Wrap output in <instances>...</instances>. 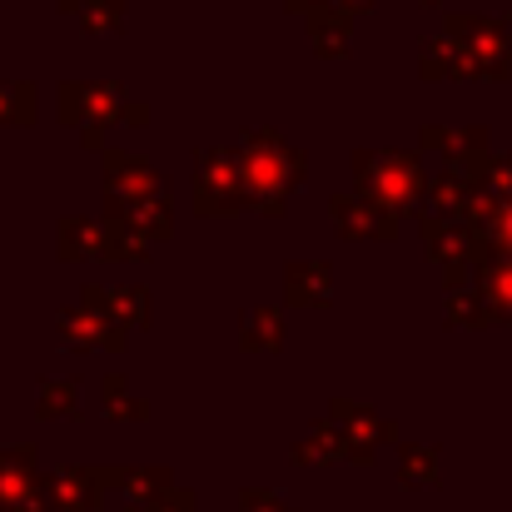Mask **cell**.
Here are the masks:
<instances>
[{
	"label": "cell",
	"instance_id": "34",
	"mask_svg": "<svg viewBox=\"0 0 512 512\" xmlns=\"http://www.w3.org/2000/svg\"><path fill=\"white\" fill-rule=\"evenodd\" d=\"M130 512H194V498L184 488H174V493L155 498V503H130Z\"/></svg>",
	"mask_w": 512,
	"mask_h": 512
},
{
	"label": "cell",
	"instance_id": "11",
	"mask_svg": "<svg viewBox=\"0 0 512 512\" xmlns=\"http://www.w3.org/2000/svg\"><path fill=\"white\" fill-rule=\"evenodd\" d=\"M418 145L423 150H438L448 165L443 170H458L468 174V179H478V174L488 170V130L483 125H468V130H443V125H423V135H418Z\"/></svg>",
	"mask_w": 512,
	"mask_h": 512
},
{
	"label": "cell",
	"instance_id": "8",
	"mask_svg": "<svg viewBox=\"0 0 512 512\" xmlns=\"http://www.w3.org/2000/svg\"><path fill=\"white\" fill-rule=\"evenodd\" d=\"M55 343H60V348H75V353H85V348L115 353V348H125V329H120L115 319H105L95 304L75 299V304L55 309Z\"/></svg>",
	"mask_w": 512,
	"mask_h": 512
},
{
	"label": "cell",
	"instance_id": "35",
	"mask_svg": "<svg viewBox=\"0 0 512 512\" xmlns=\"http://www.w3.org/2000/svg\"><path fill=\"white\" fill-rule=\"evenodd\" d=\"M289 10H304V15H314V10H324V5H334V10H348V15H358V10H368L373 0H284Z\"/></svg>",
	"mask_w": 512,
	"mask_h": 512
},
{
	"label": "cell",
	"instance_id": "26",
	"mask_svg": "<svg viewBox=\"0 0 512 512\" xmlns=\"http://www.w3.org/2000/svg\"><path fill=\"white\" fill-rule=\"evenodd\" d=\"M309 40H314V50H319L324 60H329V55H348L353 15H348V10H334V5L314 10V15H309Z\"/></svg>",
	"mask_w": 512,
	"mask_h": 512
},
{
	"label": "cell",
	"instance_id": "20",
	"mask_svg": "<svg viewBox=\"0 0 512 512\" xmlns=\"http://www.w3.org/2000/svg\"><path fill=\"white\" fill-rule=\"evenodd\" d=\"M55 254L65 264H80V259H100L105 254V219H85V214H65L55 224Z\"/></svg>",
	"mask_w": 512,
	"mask_h": 512
},
{
	"label": "cell",
	"instance_id": "14",
	"mask_svg": "<svg viewBox=\"0 0 512 512\" xmlns=\"http://www.w3.org/2000/svg\"><path fill=\"white\" fill-rule=\"evenodd\" d=\"M35 493H40L35 443H10V448H0V508L5 512H25Z\"/></svg>",
	"mask_w": 512,
	"mask_h": 512
},
{
	"label": "cell",
	"instance_id": "10",
	"mask_svg": "<svg viewBox=\"0 0 512 512\" xmlns=\"http://www.w3.org/2000/svg\"><path fill=\"white\" fill-rule=\"evenodd\" d=\"M418 229H423V249L443 264V274L453 269H473L478 254H483V239L468 219H438V214H418Z\"/></svg>",
	"mask_w": 512,
	"mask_h": 512
},
{
	"label": "cell",
	"instance_id": "27",
	"mask_svg": "<svg viewBox=\"0 0 512 512\" xmlns=\"http://www.w3.org/2000/svg\"><path fill=\"white\" fill-rule=\"evenodd\" d=\"M100 408H105L110 423H145V418H150V403L125 383V373H105V383H100Z\"/></svg>",
	"mask_w": 512,
	"mask_h": 512
},
{
	"label": "cell",
	"instance_id": "37",
	"mask_svg": "<svg viewBox=\"0 0 512 512\" xmlns=\"http://www.w3.org/2000/svg\"><path fill=\"white\" fill-rule=\"evenodd\" d=\"M428 5H438V0H428Z\"/></svg>",
	"mask_w": 512,
	"mask_h": 512
},
{
	"label": "cell",
	"instance_id": "6",
	"mask_svg": "<svg viewBox=\"0 0 512 512\" xmlns=\"http://www.w3.org/2000/svg\"><path fill=\"white\" fill-rule=\"evenodd\" d=\"M324 418L339 428L348 463H373V448L398 438L393 418H383L373 403H358V398H329V413Z\"/></svg>",
	"mask_w": 512,
	"mask_h": 512
},
{
	"label": "cell",
	"instance_id": "12",
	"mask_svg": "<svg viewBox=\"0 0 512 512\" xmlns=\"http://www.w3.org/2000/svg\"><path fill=\"white\" fill-rule=\"evenodd\" d=\"M329 219L339 224V234H348V239H393L398 234V214L388 204L358 194V189H343V194L329 199Z\"/></svg>",
	"mask_w": 512,
	"mask_h": 512
},
{
	"label": "cell",
	"instance_id": "24",
	"mask_svg": "<svg viewBox=\"0 0 512 512\" xmlns=\"http://www.w3.org/2000/svg\"><path fill=\"white\" fill-rule=\"evenodd\" d=\"M294 463H304V468H324V463H348L339 428H334L329 418H314V423H309V433H304V438L294 443Z\"/></svg>",
	"mask_w": 512,
	"mask_h": 512
},
{
	"label": "cell",
	"instance_id": "16",
	"mask_svg": "<svg viewBox=\"0 0 512 512\" xmlns=\"http://www.w3.org/2000/svg\"><path fill=\"white\" fill-rule=\"evenodd\" d=\"M284 294L294 309H324L334 304V269L324 259H294L284 269Z\"/></svg>",
	"mask_w": 512,
	"mask_h": 512
},
{
	"label": "cell",
	"instance_id": "4",
	"mask_svg": "<svg viewBox=\"0 0 512 512\" xmlns=\"http://www.w3.org/2000/svg\"><path fill=\"white\" fill-rule=\"evenodd\" d=\"M194 209H199L204 219H209V214L224 219V214L249 209L239 150H224V145H199V150H194Z\"/></svg>",
	"mask_w": 512,
	"mask_h": 512
},
{
	"label": "cell",
	"instance_id": "15",
	"mask_svg": "<svg viewBox=\"0 0 512 512\" xmlns=\"http://www.w3.org/2000/svg\"><path fill=\"white\" fill-rule=\"evenodd\" d=\"M105 219H115V224L135 229L140 239L160 244V239L174 234V194L165 189V194H155V199H145V204H105Z\"/></svg>",
	"mask_w": 512,
	"mask_h": 512
},
{
	"label": "cell",
	"instance_id": "25",
	"mask_svg": "<svg viewBox=\"0 0 512 512\" xmlns=\"http://www.w3.org/2000/svg\"><path fill=\"white\" fill-rule=\"evenodd\" d=\"M473 229L483 244H493L498 254H512V199H488L478 189V204H473Z\"/></svg>",
	"mask_w": 512,
	"mask_h": 512
},
{
	"label": "cell",
	"instance_id": "28",
	"mask_svg": "<svg viewBox=\"0 0 512 512\" xmlns=\"http://www.w3.org/2000/svg\"><path fill=\"white\" fill-rule=\"evenodd\" d=\"M398 483H403V488H433V483H438V448H428V443H403V448H398Z\"/></svg>",
	"mask_w": 512,
	"mask_h": 512
},
{
	"label": "cell",
	"instance_id": "13",
	"mask_svg": "<svg viewBox=\"0 0 512 512\" xmlns=\"http://www.w3.org/2000/svg\"><path fill=\"white\" fill-rule=\"evenodd\" d=\"M80 299L95 304L120 329H145L150 324V294H145V284H80Z\"/></svg>",
	"mask_w": 512,
	"mask_h": 512
},
{
	"label": "cell",
	"instance_id": "19",
	"mask_svg": "<svg viewBox=\"0 0 512 512\" xmlns=\"http://www.w3.org/2000/svg\"><path fill=\"white\" fill-rule=\"evenodd\" d=\"M473 284H478L483 304L493 309V319H512V254H498L483 244V254L473 264Z\"/></svg>",
	"mask_w": 512,
	"mask_h": 512
},
{
	"label": "cell",
	"instance_id": "9",
	"mask_svg": "<svg viewBox=\"0 0 512 512\" xmlns=\"http://www.w3.org/2000/svg\"><path fill=\"white\" fill-rule=\"evenodd\" d=\"M165 174L155 170L145 155L130 150H105V204H145L155 194H165Z\"/></svg>",
	"mask_w": 512,
	"mask_h": 512
},
{
	"label": "cell",
	"instance_id": "31",
	"mask_svg": "<svg viewBox=\"0 0 512 512\" xmlns=\"http://www.w3.org/2000/svg\"><path fill=\"white\" fill-rule=\"evenodd\" d=\"M100 259H110V264L150 259V239H140L135 229H125V224H115V219H105V254H100Z\"/></svg>",
	"mask_w": 512,
	"mask_h": 512
},
{
	"label": "cell",
	"instance_id": "21",
	"mask_svg": "<svg viewBox=\"0 0 512 512\" xmlns=\"http://www.w3.org/2000/svg\"><path fill=\"white\" fill-rule=\"evenodd\" d=\"M418 75H423V80H463V75H468L463 45H458L448 30L423 35V40H418Z\"/></svg>",
	"mask_w": 512,
	"mask_h": 512
},
{
	"label": "cell",
	"instance_id": "38",
	"mask_svg": "<svg viewBox=\"0 0 512 512\" xmlns=\"http://www.w3.org/2000/svg\"><path fill=\"white\" fill-rule=\"evenodd\" d=\"M0 512H5V508H0Z\"/></svg>",
	"mask_w": 512,
	"mask_h": 512
},
{
	"label": "cell",
	"instance_id": "33",
	"mask_svg": "<svg viewBox=\"0 0 512 512\" xmlns=\"http://www.w3.org/2000/svg\"><path fill=\"white\" fill-rule=\"evenodd\" d=\"M239 512H299V508L279 503V498L264 493V488H244V493H239Z\"/></svg>",
	"mask_w": 512,
	"mask_h": 512
},
{
	"label": "cell",
	"instance_id": "30",
	"mask_svg": "<svg viewBox=\"0 0 512 512\" xmlns=\"http://www.w3.org/2000/svg\"><path fill=\"white\" fill-rule=\"evenodd\" d=\"M75 398H80V378H40V398L35 413L50 418H75Z\"/></svg>",
	"mask_w": 512,
	"mask_h": 512
},
{
	"label": "cell",
	"instance_id": "2",
	"mask_svg": "<svg viewBox=\"0 0 512 512\" xmlns=\"http://www.w3.org/2000/svg\"><path fill=\"white\" fill-rule=\"evenodd\" d=\"M55 115H60V125L80 130L85 150H100L110 125H145L150 105L130 100V90L120 80H60L55 85Z\"/></svg>",
	"mask_w": 512,
	"mask_h": 512
},
{
	"label": "cell",
	"instance_id": "23",
	"mask_svg": "<svg viewBox=\"0 0 512 512\" xmlns=\"http://www.w3.org/2000/svg\"><path fill=\"white\" fill-rule=\"evenodd\" d=\"M100 473H105V488H125L130 503H155L174 493L170 468H100Z\"/></svg>",
	"mask_w": 512,
	"mask_h": 512
},
{
	"label": "cell",
	"instance_id": "36",
	"mask_svg": "<svg viewBox=\"0 0 512 512\" xmlns=\"http://www.w3.org/2000/svg\"><path fill=\"white\" fill-rule=\"evenodd\" d=\"M55 5H60V10H75V15H80V5H85V0H55Z\"/></svg>",
	"mask_w": 512,
	"mask_h": 512
},
{
	"label": "cell",
	"instance_id": "1",
	"mask_svg": "<svg viewBox=\"0 0 512 512\" xmlns=\"http://www.w3.org/2000/svg\"><path fill=\"white\" fill-rule=\"evenodd\" d=\"M239 165H244L249 209H259V214H284L289 194L304 189V179H309L304 150L289 145L279 130H244L239 135Z\"/></svg>",
	"mask_w": 512,
	"mask_h": 512
},
{
	"label": "cell",
	"instance_id": "22",
	"mask_svg": "<svg viewBox=\"0 0 512 512\" xmlns=\"http://www.w3.org/2000/svg\"><path fill=\"white\" fill-rule=\"evenodd\" d=\"M239 343L254 353H279L284 348V314L274 304H249L239 314Z\"/></svg>",
	"mask_w": 512,
	"mask_h": 512
},
{
	"label": "cell",
	"instance_id": "18",
	"mask_svg": "<svg viewBox=\"0 0 512 512\" xmlns=\"http://www.w3.org/2000/svg\"><path fill=\"white\" fill-rule=\"evenodd\" d=\"M443 309H448V324L453 329H483L493 319V309L483 304L478 284H473V269H453L443 274Z\"/></svg>",
	"mask_w": 512,
	"mask_h": 512
},
{
	"label": "cell",
	"instance_id": "17",
	"mask_svg": "<svg viewBox=\"0 0 512 512\" xmlns=\"http://www.w3.org/2000/svg\"><path fill=\"white\" fill-rule=\"evenodd\" d=\"M473 204H478V179L458 170H438L428 184V204L423 214H438V219H468L473 224Z\"/></svg>",
	"mask_w": 512,
	"mask_h": 512
},
{
	"label": "cell",
	"instance_id": "7",
	"mask_svg": "<svg viewBox=\"0 0 512 512\" xmlns=\"http://www.w3.org/2000/svg\"><path fill=\"white\" fill-rule=\"evenodd\" d=\"M100 498H105V473L65 463V468H50L40 478V493L30 498L25 512H95Z\"/></svg>",
	"mask_w": 512,
	"mask_h": 512
},
{
	"label": "cell",
	"instance_id": "29",
	"mask_svg": "<svg viewBox=\"0 0 512 512\" xmlns=\"http://www.w3.org/2000/svg\"><path fill=\"white\" fill-rule=\"evenodd\" d=\"M40 90L35 80H0V125H35Z\"/></svg>",
	"mask_w": 512,
	"mask_h": 512
},
{
	"label": "cell",
	"instance_id": "3",
	"mask_svg": "<svg viewBox=\"0 0 512 512\" xmlns=\"http://www.w3.org/2000/svg\"><path fill=\"white\" fill-rule=\"evenodd\" d=\"M428 184H433V174L423 170V160L413 150H398V145L353 150V189L388 204L393 214H408V209L428 204Z\"/></svg>",
	"mask_w": 512,
	"mask_h": 512
},
{
	"label": "cell",
	"instance_id": "32",
	"mask_svg": "<svg viewBox=\"0 0 512 512\" xmlns=\"http://www.w3.org/2000/svg\"><path fill=\"white\" fill-rule=\"evenodd\" d=\"M125 5H130V0H85V5H80V25H85L90 35L120 30V25H125Z\"/></svg>",
	"mask_w": 512,
	"mask_h": 512
},
{
	"label": "cell",
	"instance_id": "5",
	"mask_svg": "<svg viewBox=\"0 0 512 512\" xmlns=\"http://www.w3.org/2000/svg\"><path fill=\"white\" fill-rule=\"evenodd\" d=\"M443 30L463 45L468 75H488V80H503V75H508V25H503V20H488V15H448Z\"/></svg>",
	"mask_w": 512,
	"mask_h": 512
}]
</instances>
